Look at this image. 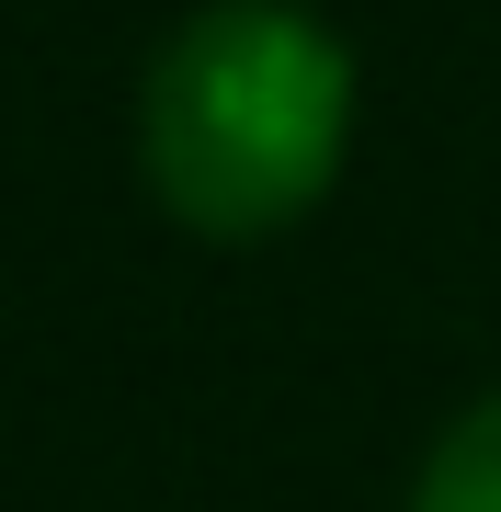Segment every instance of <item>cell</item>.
Masks as SVG:
<instances>
[{
  "label": "cell",
  "instance_id": "obj_1",
  "mask_svg": "<svg viewBox=\"0 0 501 512\" xmlns=\"http://www.w3.org/2000/svg\"><path fill=\"white\" fill-rule=\"evenodd\" d=\"M353 160V46L308 0H194L137 80L149 205L194 239H285Z\"/></svg>",
  "mask_w": 501,
  "mask_h": 512
},
{
  "label": "cell",
  "instance_id": "obj_2",
  "mask_svg": "<svg viewBox=\"0 0 501 512\" xmlns=\"http://www.w3.org/2000/svg\"><path fill=\"white\" fill-rule=\"evenodd\" d=\"M410 512H501V387L433 433V456L410 467Z\"/></svg>",
  "mask_w": 501,
  "mask_h": 512
}]
</instances>
